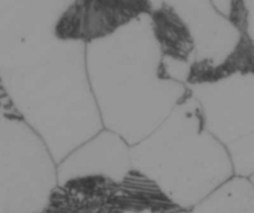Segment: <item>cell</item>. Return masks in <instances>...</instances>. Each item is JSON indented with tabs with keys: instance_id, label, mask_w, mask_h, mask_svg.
Masks as SVG:
<instances>
[{
	"instance_id": "cell-1",
	"label": "cell",
	"mask_w": 254,
	"mask_h": 213,
	"mask_svg": "<svg viewBox=\"0 0 254 213\" xmlns=\"http://www.w3.org/2000/svg\"><path fill=\"white\" fill-rule=\"evenodd\" d=\"M81 46L58 40L56 48H40L0 70L15 109L58 156L94 136L102 122Z\"/></svg>"
},
{
	"instance_id": "cell-2",
	"label": "cell",
	"mask_w": 254,
	"mask_h": 213,
	"mask_svg": "<svg viewBox=\"0 0 254 213\" xmlns=\"http://www.w3.org/2000/svg\"><path fill=\"white\" fill-rule=\"evenodd\" d=\"M86 69L101 121L128 143L152 134L187 94L153 36L147 45H121L116 34L89 44Z\"/></svg>"
},
{
	"instance_id": "cell-3",
	"label": "cell",
	"mask_w": 254,
	"mask_h": 213,
	"mask_svg": "<svg viewBox=\"0 0 254 213\" xmlns=\"http://www.w3.org/2000/svg\"><path fill=\"white\" fill-rule=\"evenodd\" d=\"M209 131L226 146L234 175L254 185V72L192 90Z\"/></svg>"
},
{
	"instance_id": "cell-4",
	"label": "cell",
	"mask_w": 254,
	"mask_h": 213,
	"mask_svg": "<svg viewBox=\"0 0 254 213\" xmlns=\"http://www.w3.org/2000/svg\"><path fill=\"white\" fill-rule=\"evenodd\" d=\"M43 140L0 84V213H29L39 205Z\"/></svg>"
},
{
	"instance_id": "cell-5",
	"label": "cell",
	"mask_w": 254,
	"mask_h": 213,
	"mask_svg": "<svg viewBox=\"0 0 254 213\" xmlns=\"http://www.w3.org/2000/svg\"><path fill=\"white\" fill-rule=\"evenodd\" d=\"M153 6L152 0H70L53 34L60 41L89 45L146 18Z\"/></svg>"
},
{
	"instance_id": "cell-6",
	"label": "cell",
	"mask_w": 254,
	"mask_h": 213,
	"mask_svg": "<svg viewBox=\"0 0 254 213\" xmlns=\"http://www.w3.org/2000/svg\"><path fill=\"white\" fill-rule=\"evenodd\" d=\"M150 30L167 75L177 81H187L188 71L197 53L193 29L173 5L161 3L148 15Z\"/></svg>"
},
{
	"instance_id": "cell-7",
	"label": "cell",
	"mask_w": 254,
	"mask_h": 213,
	"mask_svg": "<svg viewBox=\"0 0 254 213\" xmlns=\"http://www.w3.org/2000/svg\"><path fill=\"white\" fill-rule=\"evenodd\" d=\"M247 11L246 33L252 39L254 44V0H243Z\"/></svg>"
}]
</instances>
